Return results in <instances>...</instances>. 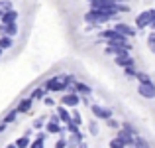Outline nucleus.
Returning a JSON list of instances; mask_svg holds the SVG:
<instances>
[{
    "mask_svg": "<svg viewBox=\"0 0 155 148\" xmlns=\"http://www.w3.org/2000/svg\"><path fill=\"white\" fill-rule=\"evenodd\" d=\"M140 93L145 95V97H153L155 95V87L151 83H143V85H140Z\"/></svg>",
    "mask_w": 155,
    "mask_h": 148,
    "instance_id": "obj_1",
    "label": "nucleus"
},
{
    "mask_svg": "<svg viewBox=\"0 0 155 148\" xmlns=\"http://www.w3.org/2000/svg\"><path fill=\"white\" fill-rule=\"evenodd\" d=\"M0 32H2V34H6V36H14L16 32H18V28H16V24L12 22V24H4V26L0 28Z\"/></svg>",
    "mask_w": 155,
    "mask_h": 148,
    "instance_id": "obj_2",
    "label": "nucleus"
},
{
    "mask_svg": "<svg viewBox=\"0 0 155 148\" xmlns=\"http://www.w3.org/2000/svg\"><path fill=\"white\" fill-rule=\"evenodd\" d=\"M16 16H18V14H16L14 10H8L6 14L2 12V22H4V24H12V22L16 20Z\"/></svg>",
    "mask_w": 155,
    "mask_h": 148,
    "instance_id": "obj_3",
    "label": "nucleus"
},
{
    "mask_svg": "<svg viewBox=\"0 0 155 148\" xmlns=\"http://www.w3.org/2000/svg\"><path fill=\"white\" fill-rule=\"evenodd\" d=\"M30 107H31V99H24V101L18 105V113H26Z\"/></svg>",
    "mask_w": 155,
    "mask_h": 148,
    "instance_id": "obj_4",
    "label": "nucleus"
},
{
    "mask_svg": "<svg viewBox=\"0 0 155 148\" xmlns=\"http://www.w3.org/2000/svg\"><path fill=\"white\" fill-rule=\"evenodd\" d=\"M63 103H65V105H77V103H79V97H77V95H69V97L63 99Z\"/></svg>",
    "mask_w": 155,
    "mask_h": 148,
    "instance_id": "obj_5",
    "label": "nucleus"
},
{
    "mask_svg": "<svg viewBox=\"0 0 155 148\" xmlns=\"http://www.w3.org/2000/svg\"><path fill=\"white\" fill-rule=\"evenodd\" d=\"M10 46H12V40L8 38V36L0 38V48H2V49H6V48H10Z\"/></svg>",
    "mask_w": 155,
    "mask_h": 148,
    "instance_id": "obj_6",
    "label": "nucleus"
},
{
    "mask_svg": "<svg viewBox=\"0 0 155 148\" xmlns=\"http://www.w3.org/2000/svg\"><path fill=\"white\" fill-rule=\"evenodd\" d=\"M10 8H12V2H10V0H2V2H0V10H10Z\"/></svg>",
    "mask_w": 155,
    "mask_h": 148,
    "instance_id": "obj_7",
    "label": "nucleus"
},
{
    "mask_svg": "<svg viewBox=\"0 0 155 148\" xmlns=\"http://www.w3.org/2000/svg\"><path fill=\"white\" fill-rule=\"evenodd\" d=\"M16 115H18V111H12L10 115H6V117H4V122H12V121H16Z\"/></svg>",
    "mask_w": 155,
    "mask_h": 148,
    "instance_id": "obj_8",
    "label": "nucleus"
},
{
    "mask_svg": "<svg viewBox=\"0 0 155 148\" xmlns=\"http://www.w3.org/2000/svg\"><path fill=\"white\" fill-rule=\"evenodd\" d=\"M147 18H149V14H141V18H140V22H137V26H145V24H147Z\"/></svg>",
    "mask_w": 155,
    "mask_h": 148,
    "instance_id": "obj_9",
    "label": "nucleus"
},
{
    "mask_svg": "<svg viewBox=\"0 0 155 148\" xmlns=\"http://www.w3.org/2000/svg\"><path fill=\"white\" fill-rule=\"evenodd\" d=\"M77 89H79V91H83V93H88V87H84V85H77Z\"/></svg>",
    "mask_w": 155,
    "mask_h": 148,
    "instance_id": "obj_10",
    "label": "nucleus"
},
{
    "mask_svg": "<svg viewBox=\"0 0 155 148\" xmlns=\"http://www.w3.org/2000/svg\"><path fill=\"white\" fill-rule=\"evenodd\" d=\"M43 95V91H41V89H38V91H34V97L35 99H38V97H41Z\"/></svg>",
    "mask_w": 155,
    "mask_h": 148,
    "instance_id": "obj_11",
    "label": "nucleus"
},
{
    "mask_svg": "<svg viewBox=\"0 0 155 148\" xmlns=\"http://www.w3.org/2000/svg\"><path fill=\"white\" fill-rule=\"evenodd\" d=\"M18 144H20V146H26V144H28V138H22V140H18Z\"/></svg>",
    "mask_w": 155,
    "mask_h": 148,
    "instance_id": "obj_12",
    "label": "nucleus"
},
{
    "mask_svg": "<svg viewBox=\"0 0 155 148\" xmlns=\"http://www.w3.org/2000/svg\"><path fill=\"white\" fill-rule=\"evenodd\" d=\"M4 129H6V122H4V125H0V132H4Z\"/></svg>",
    "mask_w": 155,
    "mask_h": 148,
    "instance_id": "obj_13",
    "label": "nucleus"
},
{
    "mask_svg": "<svg viewBox=\"0 0 155 148\" xmlns=\"http://www.w3.org/2000/svg\"><path fill=\"white\" fill-rule=\"evenodd\" d=\"M2 53H4V49H2V48H0V55H2Z\"/></svg>",
    "mask_w": 155,
    "mask_h": 148,
    "instance_id": "obj_14",
    "label": "nucleus"
}]
</instances>
